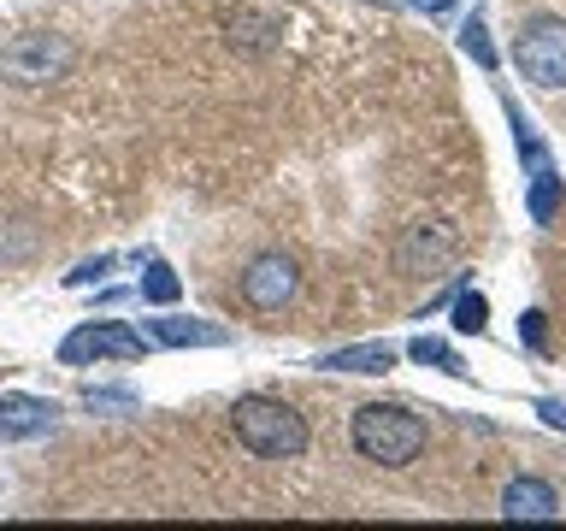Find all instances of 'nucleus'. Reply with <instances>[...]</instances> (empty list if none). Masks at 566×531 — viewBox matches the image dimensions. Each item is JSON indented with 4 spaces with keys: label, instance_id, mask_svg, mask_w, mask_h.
Returning a JSON list of instances; mask_svg holds the SVG:
<instances>
[{
    "label": "nucleus",
    "instance_id": "nucleus-1",
    "mask_svg": "<svg viewBox=\"0 0 566 531\" xmlns=\"http://www.w3.org/2000/svg\"><path fill=\"white\" fill-rule=\"evenodd\" d=\"M348 437H354V455L371 460V467H389V472L413 467L424 455V419L401 402H366L360 414H354Z\"/></svg>",
    "mask_w": 566,
    "mask_h": 531
},
{
    "label": "nucleus",
    "instance_id": "nucleus-2",
    "mask_svg": "<svg viewBox=\"0 0 566 531\" xmlns=\"http://www.w3.org/2000/svg\"><path fill=\"white\" fill-rule=\"evenodd\" d=\"M230 431H237V442L260 460H295V455H307V437H313L307 419L277 396H242L230 407Z\"/></svg>",
    "mask_w": 566,
    "mask_h": 531
},
{
    "label": "nucleus",
    "instance_id": "nucleus-3",
    "mask_svg": "<svg viewBox=\"0 0 566 531\" xmlns=\"http://www.w3.org/2000/svg\"><path fill=\"white\" fill-rule=\"evenodd\" d=\"M454 260H460V225L442 219V212L413 219L396 242V272L401 278H442Z\"/></svg>",
    "mask_w": 566,
    "mask_h": 531
},
{
    "label": "nucleus",
    "instance_id": "nucleus-4",
    "mask_svg": "<svg viewBox=\"0 0 566 531\" xmlns=\"http://www.w3.org/2000/svg\"><path fill=\"white\" fill-rule=\"evenodd\" d=\"M513 65H520L525 83L560 88L566 83V18H555V12L531 18V24L520 30V42H513Z\"/></svg>",
    "mask_w": 566,
    "mask_h": 531
},
{
    "label": "nucleus",
    "instance_id": "nucleus-5",
    "mask_svg": "<svg viewBox=\"0 0 566 531\" xmlns=\"http://www.w3.org/2000/svg\"><path fill=\"white\" fill-rule=\"evenodd\" d=\"M148 336L130 331L124 319H88L60 343V366H88V361H142Z\"/></svg>",
    "mask_w": 566,
    "mask_h": 531
},
{
    "label": "nucleus",
    "instance_id": "nucleus-6",
    "mask_svg": "<svg viewBox=\"0 0 566 531\" xmlns=\"http://www.w3.org/2000/svg\"><path fill=\"white\" fill-rule=\"evenodd\" d=\"M71 60H77V48H71L65 35L30 30V35H18V42L0 53V71H7L12 83L35 88V83H60L65 71H71Z\"/></svg>",
    "mask_w": 566,
    "mask_h": 531
},
{
    "label": "nucleus",
    "instance_id": "nucleus-7",
    "mask_svg": "<svg viewBox=\"0 0 566 531\" xmlns=\"http://www.w3.org/2000/svg\"><path fill=\"white\" fill-rule=\"evenodd\" d=\"M301 290V266L290 254H260V260H248V272H242V301L254 313H277V308H290Z\"/></svg>",
    "mask_w": 566,
    "mask_h": 531
},
{
    "label": "nucleus",
    "instance_id": "nucleus-8",
    "mask_svg": "<svg viewBox=\"0 0 566 531\" xmlns=\"http://www.w3.org/2000/svg\"><path fill=\"white\" fill-rule=\"evenodd\" d=\"M53 419H60V407L42 402V396H0V449L7 442H30V437H42L53 431Z\"/></svg>",
    "mask_w": 566,
    "mask_h": 531
},
{
    "label": "nucleus",
    "instance_id": "nucleus-9",
    "mask_svg": "<svg viewBox=\"0 0 566 531\" xmlns=\"http://www.w3.org/2000/svg\"><path fill=\"white\" fill-rule=\"evenodd\" d=\"M148 343H166V348H224L230 331L212 325V319H184V313H166V319H148Z\"/></svg>",
    "mask_w": 566,
    "mask_h": 531
},
{
    "label": "nucleus",
    "instance_id": "nucleus-10",
    "mask_svg": "<svg viewBox=\"0 0 566 531\" xmlns=\"http://www.w3.org/2000/svg\"><path fill=\"white\" fill-rule=\"evenodd\" d=\"M555 513H560V496L543 478H513L502 490V520H555Z\"/></svg>",
    "mask_w": 566,
    "mask_h": 531
},
{
    "label": "nucleus",
    "instance_id": "nucleus-11",
    "mask_svg": "<svg viewBox=\"0 0 566 531\" xmlns=\"http://www.w3.org/2000/svg\"><path fill=\"white\" fill-rule=\"evenodd\" d=\"M313 366H325V372H389V366H396V348H389V343H354V348L318 354Z\"/></svg>",
    "mask_w": 566,
    "mask_h": 531
},
{
    "label": "nucleus",
    "instance_id": "nucleus-12",
    "mask_svg": "<svg viewBox=\"0 0 566 531\" xmlns=\"http://www.w3.org/2000/svg\"><path fill=\"white\" fill-rule=\"evenodd\" d=\"M507 124H513V148H520V159H525V171L531 177H543V171H555V159H548V148H543V136H537V124H531L520 106H507Z\"/></svg>",
    "mask_w": 566,
    "mask_h": 531
},
{
    "label": "nucleus",
    "instance_id": "nucleus-13",
    "mask_svg": "<svg viewBox=\"0 0 566 531\" xmlns=\"http://www.w3.org/2000/svg\"><path fill=\"white\" fill-rule=\"evenodd\" d=\"M449 308H454V331H460V336H484V325H490V301L478 295V290H467V283H460Z\"/></svg>",
    "mask_w": 566,
    "mask_h": 531
},
{
    "label": "nucleus",
    "instance_id": "nucleus-14",
    "mask_svg": "<svg viewBox=\"0 0 566 531\" xmlns=\"http://www.w3.org/2000/svg\"><path fill=\"white\" fill-rule=\"evenodd\" d=\"M560 195H566L560 171H543V177H531V195H525L531 219H537V225H548V219H555V212H560Z\"/></svg>",
    "mask_w": 566,
    "mask_h": 531
},
{
    "label": "nucleus",
    "instance_id": "nucleus-15",
    "mask_svg": "<svg viewBox=\"0 0 566 531\" xmlns=\"http://www.w3.org/2000/svg\"><path fill=\"white\" fill-rule=\"evenodd\" d=\"M83 407H88V414H113V419L142 414V402L130 396V389H95V384L83 389Z\"/></svg>",
    "mask_w": 566,
    "mask_h": 531
},
{
    "label": "nucleus",
    "instance_id": "nucleus-16",
    "mask_svg": "<svg viewBox=\"0 0 566 531\" xmlns=\"http://www.w3.org/2000/svg\"><path fill=\"white\" fill-rule=\"evenodd\" d=\"M177 290H184V283H177V272H171L166 260H154L148 278H142V301H154V308H171Z\"/></svg>",
    "mask_w": 566,
    "mask_h": 531
},
{
    "label": "nucleus",
    "instance_id": "nucleus-17",
    "mask_svg": "<svg viewBox=\"0 0 566 531\" xmlns=\"http://www.w3.org/2000/svg\"><path fill=\"white\" fill-rule=\"evenodd\" d=\"M407 354H413V361H419V366H437V372H454V378H460V372H467V366H460V361H454V348H449V343H442V336H413V348H407Z\"/></svg>",
    "mask_w": 566,
    "mask_h": 531
},
{
    "label": "nucleus",
    "instance_id": "nucleus-18",
    "mask_svg": "<svg viewBox=\"0 0 566 531\" xmlns=\"http://www.w3.org/2000/svg\"><path fill=\"white\" fill-rule=\"evenodd\" d=\"M460 48H467L484 71H495V48H490V30H484V18H478V12L467 18V24H460Z\"/></svg>",
    "mask_w": 566,
    "mask_h": 531
},
{
    "label": "nucleus",
    "instance_id": "nucleus-19",
    "mask_svg": "<svg viewBox=\"0 0 566 531\" xmlns=\"http://www.w3.org/2000/svg\"><path fill=\"white\" fill-rule=\"evenodd\" d=\"M106 272H113V254H95V260H83L77 272H65V290H88V283H101Z\"/></svg>",
    "mask_w": 566,
    "mask_h": 531
},
{
    "label": "nucleus",
    "instance_id": "nucleus-20",
    "mask_svg": "<svg viewBox=\"0 0 566 531\" xmlns=\"http://www.w3.org/2000/svg\"><path fill=\"white\" fill-rule=\"evenodd\" d=\"M537 419L555 425V431H566V402H537Z\"/></svg>",
    "mask_w": 566,
    "mask_h": 531
},
{
    "label": "nucleus",
    "instance_id": "nucleus-21",
    "mask_svg": "<svg viewBox=\"0 0 566 531\" xmlns=\"http://www.w3.org/2000/svg\"><path fill=\"white\" fill-rule=\"evenodd\" d=\"M520 331H525V343H531V348H543V313H525V325H520Z\"/></svg>",
    "mask_w": 566,
    "mask_h": 531
}]
</instances>
